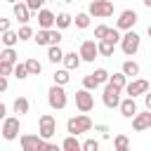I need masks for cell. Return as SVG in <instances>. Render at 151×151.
I'll return each instance as SVG.
<instances>
[{
    "mask_svg": "<svg viewBox=\"0 0 151 151\" xmlns=\"http://www.w3.org/2000/svg\"><path fill=\"white\" fill-rule=\"evenodd\" d=\"M12 12H14V19L21 21V24H28L31 21V9L26 7V2H12Z\"/></svg>",
    "mask_w": 151,
    "mask_h": 151,
    "instance_id": "5bb4252c",
    "label": "cell"
},
{
    "mask_svg": "<svg viewBox=\"0 0 151 151\" xmlns=\"http://www.w3.org/2000/svg\"><path fill=\"white\" fill-rule=\"evenodd\" d=\"M127 78H134V76H139V64L137 61H132V59H127V61H123V68H120Z\"/></svg>",
    "mask_w": 151,
    "mask_h": 151,
    "instance_id": "ffe728a7",
    "label": "cell"
},
{
    "mask_svg": "<svg viewBox=\"0 0 151 151\" xmlns=\"http://www.w3.org/2000/svg\"><path fill=\"white\" fill-rule=\"evenodd\" d=\"M38 26L40 28H52L54 26V12H50V9H38Z\"/></svg>",
    "mask_w": 151,
    "mask_h": 151,
    "instance_id": "2e32d148",
    "label": "cell"
},
{
    "mask_svg": "<svg viewBox=\"0 0 151 151\" xmlns=\"http://www.w3.org/2000/svg\"><path fill=\"white\" fill-rule=\"evenodd\" d=\"M45 2H47V0H26V7H28L31 12H38V9H40Z\"/></svg>",
    "mask_w": 151,
    "mask_h": 151,
    "instance_id": "f35d334b",
    "label": "cell"
},
{
    "mask_svg": "<svg viewBox=\"0 0 151 151\" xmlns=\"http://www.w3.org/2000/svg\"><path fill=\"white\" fill-rule=\"evenodd\" d=\"M5 90H7V78L0 76V92H5Z\"/></svg>",
    "mask_w": 151,
    "mask_h": 151,
    "instance_id": "ee69618b",
    "label": "cell"
},
{
    "mask_svg": "<svg viewBox=\"0 0 151 151\" xmlns=\"http://www.w3.org/2000/svg\"><path fill=\"white\" fill-rule=\"evenodd\" d=\"M151 127V109H146L144 113H134L132 116V130L134 132H144Z\"/></svg>",
    "mask_w": 151,
    "mask_h": 151,
    "instance_id": "7c38bea8",
    "label": "cell"
},
{
    "mask_svg": "<svg viewBox=\"0 0 151 151\" xmlns=\"http://www.w3.org/2000/svg\"><path fill=\"white\" fill-rule=\"evenodd\" d=\"M123 90L127 92V97L144 94V92L149 90V80H144V78H137V80H132V83H125V87H123Z\"/></svg>",
    "mask_w": 151,
    "mask_h": 151,
    "instance_id": "4fadbf2b",
    "label": "cell"
},
{
    "mask_svg": "<svg viewBox=\"0 0 151 151\" xmlns=\"http://www.w3.org/2000/svg\"><path fill=\"white\" fill-rule=\"evenodd\" d=\"M47 40H50V45H59L61 42V31L59 28H47Z\"/></svg>",
    "mask_w": 151,
    "mask_h": 151,
    "instance_id": "83f0119b",
    "label": "cell"
},
{
    "mask_svg": "<svg viewBox=\"0 0 151 151\" xmlns=\"http://www.w3.org/2000/svg\"><path fill=\"white\" fill-rule=\"evenodd\" d=\"M61 149H64V151H80V142H78V137H76V134H68V137L61 142Z\"/></svg>",
    "mask_w": 151,
    "mask_h": 151,
    "instance_id": "603a6c76",
    "label": "cell"
},
{
    "mask_svg": "<svg viewBox=\"0 0 151 151\" xmlns=\"http://www.w3.org/2000/svg\"><path fill=\"white\" fill-rule=\"evenodd\" d=\"M76 26H78V28H87V26H90V14H87V12L76 14Z\"/></svg>",
    "mask_w": 151,
    "mask_h": 151,
    "instance_id": "4dcf8cb0",
    "label": "cell"
},
{
    "mask_svg": "<svg viewBox=\"0 0 151 151\" xmlns=\"http://www.w3.org/2000/svg\"><path fill=\"white\" fill-rule=\"evenodd\" d=\"M12 66H14V64H9V61H2V59H0V76H5V78H7V76H12Z\"/></svg>",
    "mask_w": 151,
    "mask_h": 151,
    "instance_id": "74e56055",
    "label": "cell"
},
{
    "mask_svg": "<svg viewBox=\"0 0 151 151\" xmlns=\"http://www.w3.org/2000/svg\"><path fill=\"white\" fill-rule=\"evenodd\" d=\"M78 54H80V61H94V59L99 57V52H97V42H94V40H83Z\"/></svg>",
    "mask_w": 151,
    "mask_h": 151,
    "instance_id": "8fae6325",
    "label": "cell"
},
{
    "mask_svg": "<svg viewBox=\"0 0 151 151\" xmlns=\"http://www.w3.org/2000/svg\"><path fill=\"white\" fill-rule=\"evenodd\" d=\"M106 38H109L111 42H118V40H120V31H118V28H109V33H106Z\"/></svg>",
    "mask_w": 151,
    "mask_h": 151,
    "instance_id": "60d3db41",
    "label": "cell"
},
{
    "mask_svg": "<svg viewBox=\"0 0 151 151\" xmlns=\"http://www.w3.org/2000/svg\"><path fill=\"white\" fill-rule=\"evenodd\" d=\"M92 130V118L87 116V113H78V116H71L68 120H66V132L68 134H85V132H90Z\"/></svg>",
    "mask_w": 151,
    "mask_h": 151,
    "instance_id": "6da1fadb",
    "label": "cell"
},
{
    "mask_svg": "<svg viewBox=\"0 0 151 151\" xmlns=\"http://www.w3.org/2000/svg\"><path fill=\"white\" fill-rule=\"evenodd\" d=\"M118 109H120V113H123L125 118H132V116L137 113V104H134V97L120 99V101H118Z\"/></svg>",
    "mask_w": 151,
    "mask_h": 151,
    "instance_id": "9a60e30c",
    "label": "cell"
},
{
    "mask_svg": "<svg viewBox=\"0 0 151 151\" xmlns=\"http://www.w3.org/2000/svg\"><path fill=\"white\" fill-rule=\"evenodd\" d=\"M113 50H116V42H111L109 38H101V40L97 42V52H99L101 57H111Z\"/></svg>",
    "mask_w": 151,
    "mask_h": 151,
    "instance_id": "ac0fdd59",
    "label": "cell"
},
{
    "mask_svg": "<svg viewBox=\"0 0 151 151\" xmlns=\"http://www.w3.org/2000/svg\"><path fill=\"white\" fill-rule=\"evenodd\" d=\"M87 14H92V17H97V19H106V17L113 14V2H111V0H92Z\"/></svg>",
    "mask_w": 151,
    "mask_h": 151,
    "instance_id": "5b68a950",
    "label": "cell"
},
{
    "mask_svg": "<svg viewBox=\"0 0 151 151\" xmlns=\"http://www.w3.org/2000/svg\"><path fill=\"white\" fill-rule=\"evenodd\" d=\"M137 12L134 9H123L120 14H118V21H116V28L118 31H130L134 24H137Z\"/></svg>",
    "mask_w": 151,
    "mask_h": 151,
    "instance_id": "9c48e42d",
    "label": "cell"
},
{
    "mask_svg": "<svg viewBox=\"0 0 151 151\" xmlns=\"http://www.w3.org/2000/svg\"><path fill=\"white\" fill-rule=\"evenodd\" d=\"M73 24V17L68 14V12H59V14H54V26L57 28H68Z\"/></svg>",
    "mask_w": 151,
    "mask_h": 151,
    "instance_id": "d6986e66",
    "label": "cell"
},
{
    "mask_svg": "<svg viewBox=\"0 0 151 151\" xmlns=\"http://www.w3.org/2000/svg\"><path fill=\"white\" fill-rule=\"evenodd\" d=\"M17 35H19V40H31V38H33V28H31L28 24H24V26L17 31Z\"/></svg>",
    "mask_w": 151,
    "mask_h": 151,
    "instance_id": "1f68e13d",
    "label": "cell"
},
{
    "mask_svg": "<svg viewBox=\"0 0 151 151\" xmlns=\"http://www.w3.org/2000/svg\"><path fill=\"white\" fill-rule=\"evenodd\" d=\"M120 92H123V90H118V87H113L111 83H106V87H104V94H101V101H104V106H106V109H118Z\"/></svg>",
    "mask_w": 151,
    "mask_h": 151,
    "instance_id": "52a82bcc",
    "label": "cell"
},
{
    "mask_svg": "<svg viewBox=\"0 0 151 151\" xmlns=\"http://www.w3.org/2000/svg\"><path fill=\"white\" fill-rule=\"evenodd\" d=\"M80 149H83V151H97V149H99V142H97V139H85V142L80 144Z\"/></svg>",
    "mask_w": 151,
    "mask_h": 151,
    "instance_id": "8d00e7d4",
    "label": "cell"
},
{
    "mask_svg": "<svg viewBox=\"0 0 151 151\" xmlns=\"http://www.w3.org/2000/svg\"><path fill=\"white\" fill-rule=\"evenodd\" d=\"M83 87H85V90H97V87H99V83H97V80H94V76L90 73V76H85V78H83Z\"/></svg>",
    "mask_w": 151,
    "mask_h": 151,
    "instance_id": "d590c367",
    "label": "cell"
},
{
    "mask_svg": "<svg viewBox=\"0 0 151 151\" xmlns=\"http://www.w3.org/2000/svg\"><path fill=\"white\" fill-rule=\"evenodd\" d=\"M19 130H21L19 118H2V137H5L7 142L17 139V137H19Z\"/></svg>",
    "mask_w": 151,
    "mask_h": 151,
    "instance_id": "30bf717a",
    "label": "cell"
},
{
    "mask_svg": "<svg viewBox=\"0 0 151 151\" xmlns=\"http://www.w3.org/2000/svg\"><path fill=\"white\" fill-rule=\"evenodd\" d=\"M113 149H116V151H127V149H130L127 137H125V134H118V137L113 139Z\"/></svg>",
    "mask_w": 151,
    "mask_h": 151,
    "instance_id": "4316f807",
    "label": "cell"
},
{
    "mask_svg": "<svg viewBox=\"0 0 151 151\" xmlns=\"http://www.w3.org/2000/svg\"><path fill=\"white\" fill-rule=\"evenodd\" d=\"M52 78H54V83H57V85H66L71 76H68V71H66V68H61V71H54V76H52Z\"/></svg>",
    "mask_w": 151,
    "mask_h": 151,
    "instance_id": "f546056e",
    "label": "cell"
},
{
    "mask_svg": "<svg viewBox=\"0 0 151 151\" xmlns=\"http://www.w3.org/2000/svg\"><path fill=\"white\" fill-rule=\"evenodd\" d=\"M106 33H109V26H104V24L94 28V38H97V40H101V38H106Z\"/></svg>",
    "mask_w": 151,
    "mask_h": 151,
    "instance_id": "ab89813d",
    "label": "cell"
},
{
    "mask_svg": "<svg viewBox=\"0 0 151 151\" xmlns=\"http://www.w3.org/2000/svg\"><path fill=\"white\" fill-rule=\"evenodd\" d=\"M92 76H94V80H97L99 85H106V80H109V71H106V68H97Z\"/></svg>",
    "mask_w": 151,
    "mask_h": 151,
    "instance_id": "e575fe53",
    "label": "cell"
},
{
    "mask_svg": "<svg viewBox=\"0 0 151 151\" xmlns=\"http://www.w3.org/2000/svg\"><path fill=\"white\" fill-rule=\"evenodd\" d=\"M33 40H35L38 45H50V40H47V28H40L38 33H33Z\"/></svg>",
    "mask_w": 151,
    "mask_h": 151,
    "instance_id": "836d02e7",
    "label": "cell"
},
{
    "mask_svg": "<svg viewBox=\"0 0 151 151\" xmlns=\"http://www.w3.org/2000/svg\"><path fill=\"white\" fill-rule=\"evenodd\" d=\"M120 50H123V54H127V57H132V54H137L139 52V45H142V35L139 33H134L132 28L125 33V35H120Z\"/></svg>",
    "mask_w": 151,
    "mask_h": 151,
    "instance_id": "7a4b0ae2",
    "label": "cell"
},
{
    "mask_svg": "<svg viewBox=\"0 0 151 151\" xmlns=\"http://www.w3.org/2000/svg\"><path fill=\"white\" fill-rule=\"evenodd\" d=\"M61 57H64L61 47H59V45H50V50H47V59H50L52 64H57V61H61Z\"/></svg>",
    "mask_w": 151,
    "mask_h": 151,
    "instance_id": "d4e9b609",
    "label": "cell"
},
{
    "mask_svg": "<svg viewBox=\"0 0 151 151\" xmlns=\"http://www.w3.org/2000/svg\"><path fill=\"white\" fill-rule=\"evenodd\" d=\"M0 40L5 42V47H14V45L19 42V35H17L14 31H9V28H7V31H2V38H0Z\"/></svg>",
    "mask_w": 151,
    "mask_h": 151,
    "instance_id": "cb8c5ba5",
    "label": "cell"
},
{
    "mask_svg": "<svg viewBox=\"0 0 151 151\" xmlns=\"http://www.w3.org/2000/svg\"><path fill=\"white\" fill-rule=\"evenodd\" d=\"M0 59H2V61H9V64H17V52H14V47H5V50L0 52Z\"/></svg>",
    "mask_w": 151,
    "mask_h": 151,
    "instance_id": "f1b7e54d",
    "label": "cell"
},
{
    "mask_svg": "<svg viewBox=\"0 0 151 151\" xmlns=\"http://www.w3.org/2000/svg\"><path fill=\"white\" fill-rule=\"evenodd\" d=\"M12 106H14V113H19V116L28 113V109H31V104H28V99H26V97H17Z\"/></svg>",
    "mask_w": 151,
    "mask_h": 151,
    "instance_id": "7402d4cb",
    "label": "cell"
},
{
    "mask_svg": "<svg viewBox=\"0 0 151 151\" xmlns=\"http://www.w3.org/2000/svg\"><path fill=\"white\" fill-rule=\"evenodd\" d=\"M76 109L80 111V113H87V111H92L94 109V97L90 94V90H78L76 92Z\"/></svg>",
    "mask_w": 151,
    "mask_h": 151,
    "instance_id": "8992f818",
    "label": "cell"
},
{
    "mask_svg": "<svg viewBox=\"0 0 151 151\" xmlns=\"http://www.w3.org/2000/svg\"><path fill=\"white\" fill-rule=\"evenodd\" d=\"M111 2H116V0H111Z\"/></svg>",
    "mask_w": 151,
    "mask_h": 151,
    "instance_id": "c3c4849f",
    "label": "cell"
},
{
    "mask_svg": "<svg viewBox=\"0 0 151 151\" xmlns=\"http://www.w3.org/2000/svg\"><path fill=\"white\" fill-rule=\"evenodd\" d=\"M7 28H9V19H2V17H0V33L7 31Z\"/></svg>",
    "mask_w": 151,
    "mask_h": 151,
    "instance_id": "b9f144b4",
    "label": "cell"
},
{
    "mask_svg": "<svg viewBox=\"0 0 151 151\" xmlns=\"http://www.w3.org/2000/svg\"><path fill=\"white\" fill-rule=\"evenodd\" d=\"M7 2H17V0H7Z\"/></svg>",
    "mask_w": 151,
    "mask_h": 151,
    "instance_id": "7dc6e473",
    "label": "cell"
},
{
    "mask_svg": "<svg viewBox=\"0 0 151 151\" xmlns=\"http://www.w3.org/2000/svg\"><path fill=\"white\" fill-rule=\"evenodd\" d=\"M19 142H21V149L24 151H40V149H45V142L47 139H42L40 134H21Z\"/></svg>",
    "mask_w": 151,
    "mask_h": 151,
    "instance_id": "ba28073f",
    "label": "cell"
},
{
    "mask_svg": "<svg viewBox=\"0 0 151 151\" xmlns=\"http://www.w3.org/2000/svg\"><path fill=\"white\" fill-rule=\"evenodd\" d=\"M61 61H64V68H66V71H76V68L80 66V54H76V52H64Z\"/></svg>",
    "mask_w": 151,
    "mask_h": 151,
    "instance_id": "e0dca14e",
    "label": "cell"
},
{
    "mask_svg": "<svg viewBox=\"0 0 151 151\" xmlns=\"http://www.w3.org/2000/svg\"><path fill=\"white\" fill-rule=\"evenodd\" d=\"M47 104H50L52 109H57V111L66 109L68 97H66V92H64V85H57V83H54V85L47 90Z\"/></svg>",
    "mask_w": 151,
    "mask_h": 151,
    "instance_id": "3957f363",
    "label": "cell"
},
{
    "mask_svg": "<svg viewBox=\"0 0 151 151\" xmlns=\"http://www.w3.org/2000/svg\"><path fill=\"white\" fill-rule=\"evenodd\" d=\"M26 71H28V76H38V73L42 71V64H40L38 59H28V61H26Z\"/></svg>",
    "mask_w": 151,
    "mask_h": 151,
    "instance_id": "484cf974",
    "label": "cell"
},
{
    "mask_svg": "<svg viewBox=\"0 0 151 151\" xmlns=\"http://www.w3.org/2000/svg\"><path fill=\"white\" fill-rule=\"evenodd\" d=\"M12 73L19 78V80H24V78H28V71H26V64H14L12 66Z\"/></svg>",
    "mask_w": 151,
    "mask_h": 151,
    "instance_id": "d6a6232c",
    "label": "cell"
},
{
    "mask_svg": "<svg viewBox=\"0 0 151 151\" xmlns=\"http://www.w3.org/2000/svg\"><path fill=\"white\" fill-rule=\"evenodd\" d=\"M38 134L42 139H52L57 134V120H54L52 113H42L40 116V120H38Z\"/></svg>",
    "mask_w": 151,
    "mask_h": 151,
    "instance_id": "277c9868",
    "label": "cell"
},
{
    "mask_svg": "<svg viewBox=\"0 0 151 151\" xmlns=\"http://www.w3.org/2000/svg\"><path fill=\"white\" fill-rule=\"evenodd\" d=\"M106 83H111L113 87H118V90H123V87H125V83H127V76H125L123 71H120V73H113V76L109 73V80H106Z\"/></svg>",
    "mask_w": 151,
    "mask_h": 151,
    "instance_id": "44dd1931",
    "label": "cell"
},
{
    "mask_svg": "<svg viewBox=\"0 0 151 151\" xmlns=\"http://www.w3.org/2000/svg\"><path fill=\"white\" fill-rule=\"evenodd\" d=\"M5 113H7V106H5V104H2V101H0V120H2V118H5Z\"/></svg>",
    "mask_w": 151,
    "mask_h": 151,
    "instance_id": "f6af8a7d",
    "label": "cell"
},
{
    "mask_svg": "<svg viewBox=\"0 0 151 151\" xmlns=\"http://www.w3.org/2000/svg\"><path fill=\"white\" fill-rule=\"evenodd\" d=\"M142 2H144V5H146V7H151V0H142Z\"/></svg>",
    "mask_w": 151,
    "mask_h": 151,
    "instance_id": "bcb514c9",
    "label": "cell"
},
{
    "mask_svg": "<svg viewBox=\"0 0 151 151\" xmlns=\"http://www.w3.org/2000/svg\"><path fill=\"white\" fill-rule=\"evenodd\" d=\"M94 130H97V132H101L104 137H109V127H106V125H97Z\"/></svg>",
    "mask_w": 151,
    "mask_h": 151,
    "instance_id": "7bdbcfd3",
    "label": "cell"
}]
</instances>
